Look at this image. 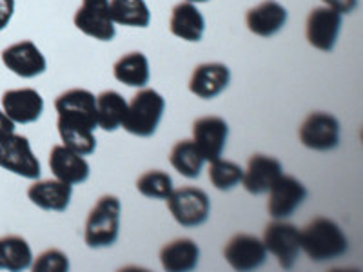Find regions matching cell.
<instances>
[{
  "label": "cell",
  "instance_id": "21",
  "mask_svg": "<svg viewBox=\"0 0 363 272\" xmlns=\"http://www.w3.org/2000/svg\"><path fill=\"white\" fill-rule=\"evenodd\" d=\"M169 29L174 37L187 42H200L206 31V18L193 2H180L171 11Z\"/></svg>",
  "mask_w": 363,
  "mask_h": 272
},
{
  "label": "cell",
  "instance_id": "30",
  "mask_svg": "<svg viewBox=\"0 0 363 272\" xmlns=\"http://www.w3.org/2000/svg\"><path fill=\"white\" fill-rule=\"evenodd\" d=\"M35 272H67L69 271V258L60 249H48L31 264Z\"/></svg>",
  "mask_w": 363,
  "mask_h": 272
},
{
  "label": "cell",
  "instance_id": "7",
  "mask_svg": "<svg viewBox=\"0 0 363 272\" xmlns=\"http://www.w3.org/2000/svg\"><path fill=\"white\" fill-rule=\"evenodd\" d=\"M265 249L278 260V265L285 271H291L298 261L300 247V229L285 220H272L264 231Z\"/></svg>",
  "mask_w": 363,
  "mask_h": 272
},
{
  "label": "cell",
  "instance_id": "26",
  "mask_svg": "<svg viewBox=\"0 0 363 272\" xmlns=\"http://www.w3.org/2000/svg\"><path fill=\"white\" fill-rule=\"evenodd\" d=\"M169 162L174 167V171L182 174V176L194 180L202 174L203 169V160L202 153L199 151V147L194 145L193 140H180L173 145L169 154Z\"/></svg>",
  "mask_w": 363,
  "mask_h": 272
},
{
  "label": "cell",
  "instance_id": "31",
  "mask_svg": "<svg viewBox=\"0 0 363 272\" xmlns=\"http://www.w3.org/2000/svg\"><path fill=\"white\" fill-rule=\"evenodd\" d=\"M327 8L335 9L340 15H347V13H352L358 8V0H322Z\"/></svg>",
  "mask_w": 363,
  "mask_h": 272
},
{
  "label": "cell",
  "instance_id": "1",
  "mask_svg": "<svg viewBox=\"0 0 363 272\" xmlns=\"http://www.w3.org/2000/svg\"><path fill=\"white\" fill-rule=\"evenodd\" d=\"M58 113L57 129L60 140L74 153L89 157L96 149V96L91 91L74 87L55 100Z\"/></svg>",
  "mask_w": 363,
  "mask_h": 272
},
{
  "label": "cell",
  "instance_id": "22",
  "mask_svg": "<svg viewBox=\"0 0 363 272\" xmlns=\"http://www.w3.org/2000/svg\"><path fill=\"white\" fill-rule=\"evenodd\" d=\"M200 247L191 238H178L160 249V264L167 272H189L196 268Z\"/></svg>",
  "mask_w": 363,
  "mask_h": 272
},
{
  "label": "cell",
  "instance_id": "27",
  "mask_svg": "<svg viewBox=\"0 0 363 272\" xmlns=\"http://www.w3.org/2000/svg\"><path fill=\"white\" fill-rule=\"evenodd\" d=\"M109 8L115 24L128 28H147L151 22V11L145 0H111Z\"/></svg>",
  "mask_w": 363,
  "mask_h": 272
},
{
  "label": "cell",
  "instance_id": "3",
  "mask_svg": "<svg viewBox=\"0 0 363 272\" xmlns=\"http://www.w3.org/2000/svg\"><path fill=\"white\" fill-rule=\"evenodd\" d=\"M122 203L115 194H104L87 215L84 242L89 249H106L116 244L120 234Z\"/></svg>",
  "mask_w": 363,
  "mask_h": 272
},
{
  "label": "cell",
  "instance_id": "24",
  "mask_svg": "<svg viewBox=\"0 0 363 272\" xmlns=\"http://www.w3.org/2000/svg\"><path fill=\"white\" fill-rule=\"evenodd\" d=\"M33 251L26 238L17 234H8L0 238V271L21 272L31 268Z\"/></svg>",
  "mask_w": 363,
  "mask_h": 272
},
{
  "label": "cell",
  "instance_id": "18",
  "mask_svg": "<svg viewBox=\"0 0 363 272\" xmlns=\"http://www.w3.org/2000/svg\"><path fill=\"white\" fill-rule=\"evenodd\" d=\"M73 196V186L58 180H35L33 186H29L28 198L31 203L42 210L50 212H64L69 207Z\"/></svg>",
  "mask_w": 363,
  "mask_h": 272
},
{
  "label": "cell",
  "instance_id": "6",
  "mask_svg": "<svg viewBox=\"0 0 363 272\" xmlns=\"http://www.w3.org/2000/svg\"><path fill=\"white\" fill-rule=\"evenodd\" d=\"M298 136H300L303 147L325 153V151H333L340 145L342 125L335 115L325 111H314L301 122Z\"/></svg>",
  "mask_w": 363,
  "mask_h": 272
},
{
  "label": "cell",
  "instance_id": "11",
  "mask_svg": "<svg viewBox=\"0 0 363 272\" xmlns=\"http://www.w3.org/2000/svg\"><path fill=\"white\" fill-rule=\"evenodd\" d=\"M223 258L235 271L249 272L265 264L267 249L258 236L238 232L223 247Z\"/></svg>",
  "mask_w": 363,
  "mask_h": 272
},
{
  "label": "cell",
  "instance_id": "23",
  "mask_svg": "<svg viewBox=\"0 0 363 272\" xmlns=\"http://www.w3.org/2000/svg\"><path fill=\"white\" fill-rule=\"evenodd\" d=\"M113 76L129 87H145L151 79L147 57L140 51L122 55L113 66Z\"/></svg>",
  "mask_w": 363,
  "mask_h": 272
},
{
  "label": "cell",
  "instance_id": "19",
  "mask_svg": "<svg viewBox=\"0 0 363 272\" xmlns=\"http://www.w3.org/2000/svg\"><path fill=\"white\" fill-rule=\"evenodd\" d=\"M50 169L58 180L79 186L89 178L91 167L82 154L74 153L66 145H55L50 153Z\"/></svg>",
  "mask_w": 363,
  "mask_h": 272
},
{
  "label": "cell",
  "instance_id": "14",
  "mask_svg": "<svg viewBox=\"0 0 363 272\" xmlns=\"http://www.w3.org/2000/svg\"><path fill=\"white\" fill-rule=\"evenodd\" d=\"M227 138H229V125L222 116H202L194 120L193 142L206 162H213L222 157Z\"/></svg>",
  "mask_w": 363,
  "mask_h": 272
},
{
  "label": "cell",
  "instance_id": "9",
  "mask_svg": "<svg viewBox=\"0 0 363 272\" xmlns=\"http://www.w3.org/2000/svg\"><path fill=\"white\" fill-rule=\"evenodd\" d=\"M73 22L79 31L95 40L111 42L116 35L109 0H82Z\"/></svg>",
  "mask_w": 363,
  "mask_h": 272
},
{
  "label": "cell",
  "instance_id": "20",
  "mask_svg": "<svg viewBox=\"0 0 363 272\" xmlns=\"http://www.w3.org/2000/svg\"><path fill=\"white\" fill-rule=\"evenodd\" d=\"M249 31L262 38L274 37L287 24V9L277 0H264L245 15Z\"/></svg>",
  "mask_w": 363,
  "mask_h": 272
},
{
  "label": "cell",
  "instance_id": "8",
  "mask_svg": "<svg viewBox=\"0 0 363 272\" xmlns=\"http://www.w3.org/2000/svg\"><path fill=\"white\" fill-rule=\"evenodd\" d=\"M0 167L28 180H38L42 173L40 162L35 157L29 140L15 132L0 142Z\"/></svg>",
  "mask_w": 363,
  "mask_h": 272
},
{
  "label": "cell",
  "instance_id": "17",
  "mask_svg": "<svg viewBox=\"0 0 363 272\" xmlns=\"http://www.w3.org/2000/svg\"><path fill=\"white\" fill-rule=\"evenodd\" d=\"M284 174V165L269 154H252L244 169L242 186L249 194H265L274 181Z\"/></svg>",
  "mask_w": 363,
  "mask_h": 272
},
{
  "label": "cell",
  "instance_id": "32",
  "mask_svg": "<svg viewBox=\"0 0 363 272\" xmlns=\"http://www.w3.org/2000/svg\"><path fill=\"white\" fill-rule=\"evenodd\" d=\"M15 13V0H0V31L9 26Z\"/></svg>",
  "mask_w": 363,
  "mask_h": 272
},
{
  "label": "cell",
  "instance_id": "34",
  "mask_svg": "<svg viewBox=\"0 0 363 272\" xmlns=\"http://www.w3.org/2000/svg\"><path fill=\"white\" fill-rule=\"evenodd\" d=\"M187 2H193V4H203V2H209V0H187Z\"/></svg>",
  "mask_w": 363,
  "mask_h": 272
},
{
  "label": "cell",
  "instance_id": "25",
  "mask_svg": "<svg viewBox=\"0 0 363 272\" xmlns=\"http://www.w3.org/2000/svg\"><path fill=\"white\" fill-rule=\"evenodd\" d=\"M128 113V102L116 91H102L96 96V125L104 131L113 132L122 128Z\"/></svg>",
  "mask_w": 363,
  "mask_h": 272
},
{
  "label": "cell",
  "instance_id": "12",
  "mask_svg": "<svg viewBox=\"0 0 363 272\" xmlns=\"http://www.w3.org/2000/svg\"><path fill=\"white\" fill-rule=\"evenodd\" d=\"M340 31H342V15L338 11L322 6V8H314L309 13L306 35L309 44L316 47L318 51L330 53L335 50Z\"/></svg>",
  "mask_w": 363,
  "mask_h": 272
},
{
  "label": "cell",
  "instance_id": "13",
  "mask_svg": "<svg viewBox=\"0 0 363 272\" xmlns=\"http://www.w3.org/2000/svg\"><path fill=\"white\" fill-rule=\"evenodd\" d=\"M0 57H2V64L21 79H35L48 69L45 57L38 50L37 44L31 40H21L17 44L8 45Z\"/></svg>",
  "mask_w": 363,
  "mask_h": 272
},
{
  "label": "cell",
  "instance_id": "29",
  "mask_svg": "<svg viewBox=\"0 0 363 272\" xmlns=\"http://www.w3.org/2000/svg\"><path fill=\"white\" fill-rule=\"evenodd\" d=\"M136 191L145 198L167 200L173 193V178L160 169L147 171L136 180Z\"/></svg>",
  "mask_w": 363,
  "mask_h": 272
},
{
  "label": "cell",
  "instance_id": "4",
  "mask_svg": "<svg viewBox=\"0 0 363 272\" xmlns=\"http://www.w3.org/2000/svg\"><path fill=\"white\" fill-rule=\"evenodd\" d=\"M165 111L164 96L155 89L142 87L131 102L128 103V113H125L122 128L129 135L149 138L157 132L158 125L162 122V116Z\"/></svg>",
  "mask_w": 363,
  "mask_h": 272
},
{
  "label": "cell",
  "instance_id": "5",
  "mask_svg": "<svg viewBox=\"0 0 363 272\" xmlns=\"http://www.w3.org/2000/svg\"><path fill=\"white\" fill-rule=\"evenodd\" d=\"M167 209L182 227H200L211 216V200L200 187H180L167 196Z\"/></svg>",
  "mask_w": 363,
  "mask_h": 272
},
{
  "label": "cell",
  "instance_id": "15",
  "mask_svg": "<svg viewBox=\"0 0 363 272\" xmlns=\"http://www.w3.org/2000/svg\"><path fill=\"white\" fill-rule=\"evenodd\" d=\"M2 111L15 124H33L44 113V98L37 89L31 87L9 89L2 95Z\"/></svg>",
  "mask_w": 363,
  "mask_h": 272
},
{
  "label": "cell",
  "instance_id": "10",
  "mask_svg": "<svg viewBox=\"0 0 363 272\" xmlns=\"http://www.w3.org/2000/svg\"><path fill=\"white\" fill-rule=\"evenodd\" d=\"M267 210L272 220H287L309 196L307 187L291 174H281L271 186Z\"/></svg>",
  "mask_w": 363,
  "mask_h": 272
},
{
  "label": "cell",
  "instance_id": "33",
  "mask_svg": "<svg viewBox=\"0 0 363 272\" xmlns=\"http://www.w3.org/2000/svg\"><path fill=\"white\" fill-rule=\"evenodd\" d=\"M15 122H13L11 118H9L8 115H6L2 109H0V142L6 140V138H9V136L15 132Z\"/></svg>",
  "mask_w": 363,
  "mask_h": 272
},
{
  "label": "cell",
  "instance_id": "16",
  "mask_svg": "<svg viewBox=\"0 0 363 272\" xmlns=\"http://www.w3.org/2000/svg\"><path fill=\"white\" fill-rule=\"evenodd\" d=\"M231 82V69L225 64L206 62L194 67L189 79V91L202 100H213L222 95Z\"/></svg>",
  "mask_w": 363,
  "mask_h": 272
},
{
  "label": "cell",
  "instance_id": "28",
  "mask_svg": "<svg viewBox=\"0 0 363 272\" xmlns=\"http://www.w3.org/2000/svg\"><path fill=\"white\" fill-rule=\"evenodd\" d=\"M244 169L231 160H223L222 157L209 162V180L213 187L218 191H231L242 183Z\"/></svg>",
  "mask_w": 363,
  "mask_h": 272
},
{
  "label": "cell",
  "instance_id": "2",
  "mask_svg": "<svg viewBox=\"0 0 363 272\" xmlns=\"http://www.w3.org/2000/svg\"><path fill=\"white\" fill-rule=\"evenodd\" d=\"M300 247L313 261H330L345 254L349 242L335 220L318 216L300 229Z\"/></svg>",
  "mask_w": 363,
  "mask_h": 272
}]
</instances>
